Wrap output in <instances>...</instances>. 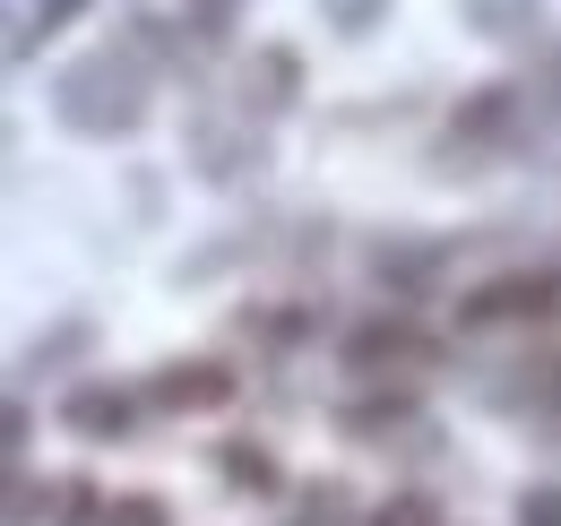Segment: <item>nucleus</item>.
<instances>
[{"label":"nucleus","mask_w":561,"mask_h":526,"mask_svg":"<svg viewBox=\"0 0 561 526\" xmlns=\"http://www.w3.org/2000/svg\"><path fill=\"white\" fill-rule=\"evenodd\" d=\"M294 87H302V61H294L285 44H268V53H260V113H285Z\"/></svg>","instance_id":"1a4fd4ad"},{"label":"nucleus","mask_w":561,"mask_h":526,"mask_svg":"<svg viewBox=\"0 0 561 526\" xmlns=\"http://www.w3.org/2000/svg\"><path fill=\"white\" fill-rule=\"evenodd\" d=\"M458 9H467V26L492 35V44H518V35L545 26V0H458Z\"/></svg>","instance_id":"423d86ee"},{"label":"nucleus","mask_w":561,"mask_h":526,"mask_svg":"<svg viewBox=\"0 0 561 526\" xmlns=\"http://www.w3.org/2000/svg\"><path fill=\"white\" fill-rule=\"evenodd\" d=\"M553 302H561V276H553V267H527V276L484 285V294L467 302V320H545Z\"/></svg>","instance_id":"7ed1b4c3"},{"label":"nucleus","mask_w":561,"mask_h":526,"mask_svg":"<svg viewBox=\"0 0 561 526\" xmlns=\"http://www.w3.org/2000/svg\"><path fill=\"white\" fill-rule=\"evenodd\" d=\"M53 122L70 138H130L147 122V78L130 53H87V61L61 69V87H53Z\"/></svg>","instance_id":"f257e3e1"},{"label":"nucleus","mask_w":561,"mask_h":526,"mask_svg":"<svg viewBox=\"0 0 561 526\" xmlns=\"http://www.w3.org/2000/svg\"><path fill=\"white\" fill-rule=\"evenodd\" d=\"M61 423H70L78 441H122V432L139 423V397L113 389V380H78V389L61 397Z\"/></svg>","instance_id":"f03ea898"},{"label":"nucleus","mask_w":561,"mask_h":526,"mask_svg":"<svg viewBox=\"0 0 561 526\" xmlns=\"http://www.w3.org/2000/svg\"><path fill=\"white\" fill-rule=\"evenodd\" d=\"M233 397V371H216V363H164L156 371V405H173V414H208Z\"/></svg>","instance_id":"20e7f679"},{"label":"nucleus","mask_w":561,"mask_h":526,"mask_svg":"<svg viewBox=\"0 0 561 526\" xmlns=\"http://www.w3.org/2000/svg\"><path fill=\"white\" fill-rule=\"evenodd\" d=\"M78 345H87V320H70V329H53L44 345H26V363H18V371H44V363H61V354H78Z\"/></svg>","instance_id":"9b49d317"},{"label":"nucleus","mask_w":561,"mask_h":526,"mask_svg":"<svg viewBox=\"0 0 561 526\" xmlns=\"http://www.w3.org/2000/svg\"><path fill=\"white\" fill-rule=\"evenodd\" d=\"M225 483H233V492H285V466L268 458V449H260V441H225Z\"/></svg>","instance_id":"0eeeda50"},{"label":"nucleus","mask_w":561,"mask_h":526,"mask_svg":"<svg viewBox=\"0 0 561 526\" xmlns=\"http://www.w3.org/2000/svg\"><path fill=\"white\" fill-rule=\"evenodd\" d=\"M380 9H389V0H329V26H337V35H371Z\"/></svg>","instance_id":"4468645a"},{"label":"nucleus","mask_w":561,"mask_h":526,"mask_svg":"<svg viewBox=\"0 0 561 526\" xmlns=\"http://www.w3.org/2000/svg\"><path fill=\"white\" fill-rule=\"evenodd\" d=\"M104 526H173V518H164V492H122V501H104Z\"/></svg>","instance_id":"9d476101"},{"label":"nucleus","mask_w":561,"mask_h":526,"mask_svg":"<svg viewBox=\"0 0 561 526\" xmlns=\"http://www.w3.org/2000/svg\"><path fill=\"white\" fill-rule=\"evenodd\" d=\"M78 9H87V0H26V18H18V35H9V53L26 61V53H35V35H61Z\"/></svg>","instance_id":"6e6552de"},{"label":"nucleus","mask_w":561,"mask_h":526,"mask_svg":"<svg viewBox=\"0 0 561 526\" xmlns=\"http://www.w3.org/2000/svg\"><path fill=\"white\" fill-rule=\"evenodd\" d=\"M225 18H233V0H199V18H191V26H199V35H225Z\"/></svg>","instance_id":"2eb2a0df"},{"label":"nucleus","mask_w":561,"mask_h":526,"mask_svg":"<svg viewBox=\"0 0 561 526\" xmlns=\"http://www.w3.org/2000/svg\"><path fill=\"white\" fill-rule=\"evenodd\" d=\"M371 526H440V518H432L423 492H398V501H380V518H371Z\"/></svg>","instance_id":"ddd939ff"},{"label":"nucleus","mask_w":561,"mask_h":526,"mask_svg":"<svg viewBox=\"0 0 561 526\" xmlns=\"http://www.w3.org/2000/svg\"><path fill=\"white\" fill-rule=\"evenodd\" d=\"M518 526H561V483H536V492H518Z\"/></svg>","instance_id":"f8f14e48"},{"label":"nucleus","mask_w":561,"mask_h":526,"mask_svg":"<svg viewBox=\"0 0 561 526\" xmlns=\"http://www.w3.org/2000/svg\"><path fill=\"white\" fill-rule=\"evenodd\" d=\"M449 130L467 138V147H492V138H510L518 130V87H476L467 104H458V122Z\"/></svg>","instance_id":"39448f33"}]
</instances>
